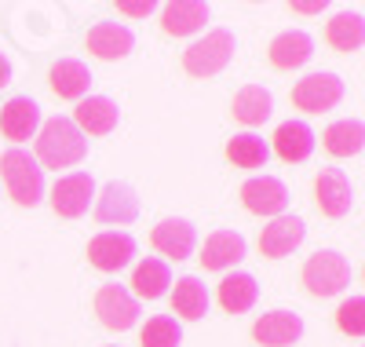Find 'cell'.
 <instances>
[{"instance_id": "cell-1", "label": "cell", "mask_w": 365, "mask_h": 347, "mask_svg": "<svg viewBox=\"0 0 365 347\" xmlns=\"http://www.w3.org/2000/svg\"><path fill=\"white\" fill-rule=\"evenodd\" d=\"M88 154V139L81 136V129L70 117H51L44 121V129L37 136V157L34 161L44 169H73L77 161H84Z\"/></svg>"}, {"instance_id": "cell-2", "label": "cell", "mask_w": 365, "mask_h": 347, "mask_svg": "<svg viewBox=\"0 0 365 347\" xmlns=\"http://www.w3.org/2000/svg\"><path fill=\"white\" fill-rule=\"evenodd\" d=\"M0 179H4L11 201L22 208H34L44 198V169L34 161V154H26L19 146L0 157Z\"/></svg>"}, {"instance_id": "cell-3", "label": "cell", "mask_w": 365, "mask_h": 347, "mask_svg": "<svg viewBox=\"0 0 365 347\" xmlns=\"http://www.w3.org/2000/svg\"><path fill=\"white\" fill-rule=\"evenodd\" d=\"M234 48H237V41L230 29H212V34H205L201 41H194L182 51V70L190 77H216L230 66Z\"/></svg>"}, {"instance_id": "cell-4", "label": "cell", "mask_w": 365, "mask_h": 347, "mask_svg": "<svg viewBox=\"0 0 365 347\" xmlns=\"http://www.w3.org/2000/svg\"><path fill=\"white\" fill-rule=\"evenodd\" d=\"M303 286L311 296H336L351 286V263L347 256H340L336 248H322L303 263Z\"/></svg>"}, {"instance_id": "cell-5", "label": "cell", "mask_w": 365, "mask_h": 347, "mask_svg": "<svg viewBox=\"0 0 365 347\" xmlns=\"http://www.w3.org/2000/svg\"><path fill=\"white\" fill-rule=\"evenodd\" d=\"M344 99V81L336 74H307L292 84V106L303 114H325Z\"/></svg>"}, {"instance_id": "cell-6", "label": "cell", "mask_w": 365, "mask_h": 347, "mask_svg": "<svg viewBox=\"0 0 365 347\" xmlns=\"http://www.w3.org/2000/svg\"><path fill=\"white\" fill-rule=\"evenodd\" d=\"M96 314H99V322L106 329H117V333H125L135 326L139 318V300L125 289V286H117V281H110V286H103L96 293Z\"/></svg>"}, {"instance_id": "cell-7", "label": "cell", "mask_w": 365, "mask_h": 347, "mask_svg": "<svg viewBox=\"0 0 365 347\" xmlns=\"http://www.w3.org/2000/svg\"><path fill=\"white\" fill-rule=\"evenodd\" d=\"M135 256V238L125 234V231H103L88 241V263L96 271H120L128 267Z\"/></svg>"}, {"instance_id": "cell-8", "label": "cell", "mask_w": 365, "mask_h": 347, "mask_svg": "<svg viewBox=\"0 0 365 347\" xmlns=\"http://www.w3.org/2000/svg\"><path fill=\"white\" fill-rule=\"evenodd\" d=\"M91 198H96V183H91L88 172L63 176V179H55V186H51V208H55V216H63V219H81L88 212Z\"/></svg>"}, {"instance_id": "cell-9", "label": "cell", "mask_w": 365, "mask_h": 347, "mask_svg": "<svg viewBox=\"0 0 365 347\" xmlns=\"http://www.w3.org/2000/svg\"><path fill=\"white\" fill-rule=\"evenodd\" d=\"M241 205H245L252 216H270L278 219L285 216V205H289V186L274 176H256L241 186Z\"/></svg>"}, {"instance_id": "cell-10", "label": "cell", "mask_w": 365, "mask_h": 347, "mask_svg": "<svg viewBox=\"0 0 365 347\" xmlns=\"http://www.w3.org/2000/svg\"><path fill=\"white\" fill-rule=\"evenodd\" d=\"M314 201L318 212L329 219H344L354 205V191H351V179L340 169H322L314 176Z\"/></svg>"}, {"instance_id": "cell-11", "label": "cell", "mask_w": 365, "mask_h": 347, "mask_svg": "<svg viewBox=\"0 0 365 347\" xmlns=\"http://www.w3.org/2000/svg\"><path fill=\"white\" fill-rule=\"evenodd\" d=\"M139 216V198H135V191L128 183H117V179H110L103 191H99V198H96V219L99 223H106V227H125V223H132V219Z\"/></svg>"}, {"instance_id": "cell-12", "label": "cell", "mask_w": 365, "mask_h": 347, "mask_svg": "<svg viewBox=\"0 0 365 347\" xmlns=\"http://www.w3.org/2000/svg\"><path fill=\"white\" fill-rule=\"evenodd\" d=\"M303 238H307V227H303L299 216H278L259 231V252L267 260H282L303 245Z\"/></svg>"}, {"instance_id": "cell-13", "label": "cell", "mask_w": 365, "mask_h": 347, "mask_svg": "<svg viewBox=\"0 0 365 347\" xmlns=\"http://www.w3.org/2000/svg\"><path fill=\"white\" fill-rule=\"evenodd\" d=\"M194 241H197V231L190 219H161V223L150 231V245H154L161 256L168 260H187L194 252Z\"/></svg>"}, {"instance_id": "cell-14", "label": "cell", "mask_w": 365, "mask_h": 347, "mask_svg": "<svg viewBox=\"0 0 365 347\" xmlns=\"http://www.w3.org/2000/svg\"><path fill=\"white\" fill-rule=\"evenodd\" d=\"M84 44H88V51L96 55V59L117 62V59H125V55L132 51L135 37H132V29L120 26V22H96V26L88 29Z\"/></svg>"}, {"instance_id": "cell-15", "label": "cell", "mask_w": 365, "mask_h": 347, "mask_svg": "<svg viewBox=\"0 0 365 347\" xmlns=\"http://www.w3.org/2000/svg\"><path fill=\"white\" fill-rule=\"evenodd\" d=\"M303 336V318L292 311H270L259 314L256 326H252V340L263 347H289Z\"/></svg>"}, {"instance_id": "cell-16", "label": "cell", "mask_w": 365, "mask_h": 347, "mask_svg": "<svg viewBox=\"0 0 365 347\" xmlns=\"http://www.w3.org/2000/svg\"><path fill=\"white\" fill-rule=\"evenodd\" d=\"M117 121H120V110L106 96H88L73 110V124L81 129V136H110L117 129Z\"/></svg>"}, {"instance_id": "cell-17", "label": "cell", "mask_w": 365, "mask_h": 347, "mask_svg": "<svg viewBox=\"0 0 365 347\" xmlns=\"http://www.w3.org/2000/svg\"><path fill=\"white\" fill-rule=\"evenodd\" d=\"M41 124V106L29 99V96H15L8 99L4 106H0V132H4V139L11 143H22L37 132Z\"/></svg>"}, {"instance_id": "cell-18", "label": "cell", "mask_w": 365, "mask_h": 347, "mask_svg": "<svg viewBox=\"0 0 365 347\" xmlns=\"http://www.w3.org/2000/svg\"><path fill=\"white\" fill-rule=\"evenodd\" d=\"M270 66L274 70H299L307 66L311 55H314V41L303 34V29H285V34H278L270 41Z\"/></svg>"}, {"instance_id": "cell-19", "label": "cell", "mask_w": 365, "mask_h": 347, "mask_svg": "<svg viewBox=\"0 0 365 347\" xmlns=\"http://www.w3.org/2000/svg\"><path fill=\"white\" fill-rule=\"evenodd\" d=\"M274 154H278L282 161H289V165L307 161V157L314 154V132H311V124H303V121L278 124V132H274Z\"/></svg>"}, {"instance_id": "cell-20", "label": "cell", "mask_w": 365, "mask_h": 347, "mask_svg": "<svg viewBox=\"0 0 365 347\" xmlns=\"http://www.w3.org/2000/svg\"><path fill=\"white\" fill-rule=\"evenodd\" d=\"M208 22V4L201 0H175L161 8V29L168 37H190Z\"/></svg>"}, {"instance_id": "cell-21", "label": "cell", "mask_w": 365, "mask_h": 347, "mask_svg": "<svg viewBox=\"0 0 365 347\" xmlns=\"http://www.w3.org/2000/svg\"><path fill=\"white\" fill-rule=\"evenodd\" d=\"M197 260L205 263V271H227V267L245 260V238H241L237 231H216L205 241Z\"/></svg>"}, {"instance_id": "cell-22", "label": "cell", "mask_w": 365, "mask_h": 347, "mask_svg": "<svg viewBox=\"0 0 365 347\" xmlns=\"http://www.w3.org/2000/svg\"><path fill=\"white\" fill-rule=\"evenodd\" d=\"M48 81H51V91L58 99H84L91 88V74L81 59H58L48 74Z\"/></svg>"}, {"instance_id": "cell-23", "label": "cell", "mask_w": 365, "mask_h": 347, "mask_svg": "<svg viewBox=\"0 0 365 347\" xmlns=\"http://www.w3.org/2000/svg\"><path fill=\"white\" fill-rule=\"evenodd\" d=\"M365 41V19L361 11H340L325 26V44L332 51H358Z\"/></svg>"}, {"instance_id": "cell-24", "label": "cell", "mask_w": 365, "mask_h": 347, "mask_svg": "<svg viewBox=\"0 0 365 347\" xmlns=\"http://www.w3.org/2000/svg\"><path fill=\"white\" fill-rule=\"evenodd\" d=\"M270 110H274V99H270V91H267L263 84H245V88L234 96V103H230L234 121L249 124V129L263 124V121L270 117Z\"/></svg>"}, {"instance_id": "cell-25", "label": "cell", "mask_w": 365, "mask_h": 347, "mask_svg": "<svg viewBox=\"0 0 365 347\" xmlns=\"http://www.w3.org/2000/svg\"><path fill=\"white\" fill-rule=\"evenodd\" d=\"M172 311L179 314V318H187V322H197L208 314V289H205V281L187 274V278H179L175 281V293H172Z\"/></svg>"}, {"instance_id": "cell-26", "label": "cell", "mask_w": 365, "mask_h": 347, "mask_svg": "<svg viewBox=\"0 0 365 347\" xmlns=\"http://www.w3.org/2000/svg\"><path fill=\"white\" fill-rule=\"evenodd\" d=\"M168 286H172V271H168L165 260L146 256L143 263H135V271H132V289H135L139 300H158V296L168 293Z\"/></svg>"}, {"instance_id": "cell-27", "label": "cell", "mask_w": 365, "mask_h": 347, "mask_svg": "<svg viewBox=\"0 0 365 347\" xmlns=\"http://www.w3.org/2000/svg\"><path fill=\"white\" fill-rule=\"evenodd\" d=\"M259 296V286L252 274H227L220 281V307L227 314H245Z\"/></svg>"}, {"instance_id": "cell-28", "label": "cell", "mask_w": 365, "mask_h": 347, "mask_svg": "<svg viewBox=\"0 0 365 347\" xmlns=\"http://www.w3.org/2000/svg\"><path fill=\"white\" fill-rule=\"evenodd\" d=\"M325 150L332 154V157H354V154H361V146H365V129H361V121L354 117H347V121H332L329 129H325Z\"/></svg>"}, {"instance_id": "cell-29", "label": "cell", "mask_w": 365, "mask_h": 347, "mask_svg": "<svg viewBox=\"0 0 365 347\" xmlns=\"http://www.w3.org/2000/svg\"><path fill=\"white\" fill-rule=\"evenodd\" d=\"M267 157H270V146L252 132H241L227 143V161H234L237 169H263Z\"/></svg>"}, {"instance_id": "cell-30", "label": "cell", "mask_w": 365, "mask_h": 347, "mask_svg": "<svg viewBox=\"0 0 365 347\" xmlns=\"http://www.w3.org/2000/svg\"><path fill=\"white\" fill-rule=\"evenodd\" d=\"M179 340H182V326L172 314H154L143 326V347H175Z\"/></svg>"}, {"instance_id": "cell-31", "label": "cell", "mask_w": 365, "mask_h": 347, "mask_svg": "<svg viewBox=\"0 0 365 347\" xmlns=\"http://www.w3.org/2000/svg\"><path fill=\"white\" fill-rule=\"evenodd\" d=\"M365 300L361 296H351V300H344L340 303V311H336V326L347 333V336H361L365 333Z\"/></svg>"}, {"instance_id": "cell-32", "label": "cell", "mask_w": 365, "mask_h": 347, "mask_svg": "<svg viewBox=\"0 0 365 347\" xmlns=\"http://www.w3.org/2000/svg\"><path fill=\"white\" fill-rule=\"evenodd\" d=\"M117 11L120 15H132V19H146V15H154V4H117Z\"/></svg>"}, {"instance_id": "cell-33", "label": "cell", "mask_w": 365, "mask_h": 347, "mask_svg": "<svg viewBox=\"0 0 365 347\" xmlns=\"http://www.w3.org/2000/svg\"><path fill=\"white\" fill-rule=\"evenodd\" d=\"M292 11H299V15H322L325 0H314V4H292Z\"/></svg>"}, {"instance_id": "cell-34", "label": "cell", "mask_w": 365, "mask_h": 347, "mask_svg": "<svg viewBox=\"0 0 365 347\" xmlns=\"http://www.w3.org/2000/svg\"><path fill=\"white\" fill-rule=\"evenodd\" d=\"M8 84H11V62L0 55V88H8Z\"/></svg>"}]
</instances>
